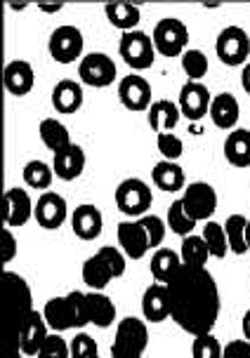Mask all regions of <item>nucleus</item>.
Here are the masks:
<instances>
[{
  "instance_id": "nucleus-24",
  "label": "nucleus",
  "mask_w": 250,
  "mask_h": 358,
  "mask_svg": "<svg viewBox=\"0 0 250 358\" xmlns=\"http://www.w3.org/2000/svg\"><path fill=\"white\" fill-rule=\"evenodd\" d=\"M224 158L234 168H250V130L236 127L224 139Z\"/></svg>"
},
{
  "instance_id": "nucleus-23",
  "label": "nucleus",
  "mask_w": 250,
  "mask_h": 358,
  "mask_svg": "<svg viewBox=\"0 0 250 358\" xmlns=\"http://www.w3.org/2000/svg\"><path fill=\"white\" fill-rule=\"evenodd\" d=\"M48 337H50V325L45 321L43 313L36 311L34 318L24 328L22 337H19V351L24 356H38L41 349L45 347V342H48Z\"/></svg>"
},
{
  "instance_id": "nucleus-36",
  "label": "nucleus",
  "mask_w": 250,
  "mask_h": 358,
  "mask_svg": "<svg viewBox=\"0 0 250 358\" xmlns=\"http://www.w3.org/2000/svg\"><path fill=\"white\" fill-rule=\"evenodd\" d=\"M165 224L170 227L172 234H177V236H182V238H187V236H191V231H194V227H196L198 222H194L187 215V210H184L182 201H175L168 208V217H165Z\"/></svg>"
},
{
  "instance_id": "nucleus-49",
  "label": "nucleus",
  "mask_w": 250,
  "mask_h": 358,
  "mask_svg": "<svg viewBox=\"0 0 250 358\" xmlns=\"http://www.w3.org/2000/svg\"><path fill=\"white\" fill-rule=\"evenodd\" d=\"M24 354H22V351H8V356H5V358H22Z\"/></svg>"
},
{
  "instance_id": "nucleus-12",
  "label": "nucleus",
  "mask_w": 250,
  "mask_h": 358,
  "mask_svg": "<svg viewBox=\"0 0 250 358\" xmlns=\"http://www.w3.org/2000/svg\"><path fill=\"white\" fill-rule=\"evenodd\" d=\"M210 104H213V94L208 92V87L203 83L187 80L179 90L177 106L182 111L184 118L189 120H201L210 113Z\"/></svg>"
},
{
  "instance_id": "nucleus-5",
  "label": "nucleus",
  "mask_w": 250,
  "mask_h": 358,
  "mask_svg": "<svg viewBox=\"0 0 250 358\" xmlns=\"http://www.w3.org/2000/svg\"><path fill=\"white\" fill-rule=\"evenodd\" d=\"M118 52L132 71H146L156 62V45H153V38L146 36L144 31H127L120 36Z\"/></svg>"
},
{
  "instance_id": "nucleus-41",
  "label": "nucleus",
  "mask_w": 250,
  "mask_h": 358,
  "mask_svg": "<svg viewBox=\"0 0 250 358\" xmlns=\"http://www.w3.org/2000/svg\"><path fill=\"white\" fill-rule=\"evenodd\" d=\"M69 351L71 358H97V342L88 335V332H78L71 342H69Z\"/></svg>"
},
{
  "instance_id": "nucleus-46",
  "label": "nucleus",
  "mask_w": 250,
  "mask_h": 358,
  "mask_svg": "<svg viewBox=\"0 0 250 358\" xmlns=\"http://www.w3.org/2000/svg\"><path fill=\"white\" fill-rule=\"evenodd\" d=\"M241 87L246 90V94H250V62L243 66V71H241Z\"/></svg>"
},
{
  "instance_id": "nucleus-18",
  "label": "nucleus",
  "mask_w": 250,
  "mask_h": 358,
  "mask_svg": "<svg viewBox=\"0 0 250 358\" xmlns=\"http://www.w3.org/2000/svg\"><path fill=\"white\" fill-rule=\"evenodd\" d=\"M102 227H104V217H102L99 208L83 203L74 210L71 215V229L81 241H95L102 236Z\"/></svg>"
},
{
  "instance_id": "nucleus-7",
  "label": "nucleus",
  "mask_w": 250,
  "mask_h": 358,
  "mask_svg": "<svg viewBox=\"0 0 250 358\" xmlns=\"http://www.w3.org/2000/svg\"><path fill=\"white\" fill-rule=\"evenodd\" d=\"M151 38L153 45H156V52L163 57H182L189 50V29L177 17L161 19L153 29Z\"/></svg>"
},
{
  "instance_id": "nucleus-30",
  "label": "nucleus",
  "mask_w": 250,
  "mask_h": 358,
  "mask_svg": "<svg viewBox=\"0 0 250 358\" xmlns=\"http://www.w3.org/2000/svg\"><path fill=\"white\" fill-rule=\"evenodd\" d=\"M179 266H182V257H179L175 250H170V248H158V250L151 255L149 271H151V276L156 278V283H168L177 273Z\"/></svg>"
},
{
  "instance_id": "nucleus-33",
  "label": "nucleus",
  "mask_w": 250,
  "mask_h": 358,
  "mask_svg": "<svg viewBox=\"0 0 250 358\" xmlns=\"http://www.w3.org/2000/svg\"><path fill=\"white\" fill-rule=\"evenodd\" d=\"M24 182H27V187L31 189H50L55 182V168L53 165H48L45 161H29L27 165H24Z\"/></svg>"
},
{
  "instance_id": "nucleus-3",
  "label": "nucleus",
  "mask_w": 250,
  "mask_h": 358,
  "mask_svg": "<svg viewBox=\"0 0 250 358\" xmlns=\"http://www.w3.org/2000/svg\"><path fill=\"white\" fill-rule=\"evenodd\" d=\"M43 316L53 332L76 330L90 323L88 313V292L74 290L69 295L53 297L43 309Z\"/></svg>"
},
{
  "instance_id": "nucleus-42",
  "label": "nucleus",
  "mask_w": 250,
  "mask_h": 358,
  "mask_svg": "<svg viewBox=\"0 0 250 358\" xmlns=\"http://www.w3.org/2000/svg\"><path fill=\"white\" fill-rule=\"evenodd\" d=\"M38 358H71V351H69V342L60 337V332H53L45 342V347L41 349Z\"/></svg>"
},
{
  "instance_id": "nucleus-45",
  "label": "nucleus",
  "mask_w": 250,
  "mask_h": 358,
  "mask_svg": "<svg viewBox=\"0 0 250 358\" xmlns=\"http://www.w3.org/2000/svg\"><path fill=\"white\" fill-rule=\"evenodd\" d=\"M222 358H250V342L243 337V340H234L224 347Z\"/></svg>"
},
{
  "instance_id": "nucleus-4",
  "label": "nucleus",
  "mask_w": 250,
  "mask_h": 358,
  "mask_svg": "<svg viewBox=\"0 0 250 358\" xmlns=\"http://www.w3.org/2000/svg\"><path fill=\"white\" fill-rule=\"evenodd\" d=\"M146 344H149L146 321L127 316L116 328V337H113L111 344V358H142Z\"/></svg>"
},
{
  "instance_id": "nucleus-48",
  "label": "nucleus",
  "mask_w": 250,
  "mask_h": 358,
  "mask_svg": "<svg viewBox=\"0 0 250 358\" xmlns=\"http://www.w3.org/2000/svg\"><path fill=\"white\" fill-rule=\"evenodd\" d=\"M41 12H48V15H57V12L64 10V5H38Z\"/></svg>"
},
{
  "instance_id": "nucleus-9",
  "label": "nucleus",
  "mask_w": 250,
  "mask_h": 358,
  "mask_svg": "<svg viewBox=\"0 0 250 358\" xmlns=\"http://www.w3.org/2000/svg\"><path fill=\"white\" fill-rule=\"evenodd\" d=\"M215 52L227 66H246L250 57V38L241 27H227L217 36Z\"/></svg>"
},
{
  "instance_id": "nucleus-26",
  "label": "nucleus",
  "mask_w": 250,
  "mask_h": 358,
  "mask_svg": "<svg viewBox=\"0 0 250 358\" xmlns=\"http://www.w3.org/2000/svg\"><path fill=\"white\" fill-rule=\"evenodd\" d=\"M88 313H90V323L97 325V328H109L116 321V304L113 299L104 295V292H88Z\"/></svg>"
},
{
  "instance_id": "nucleus-43",
  "label": "nucleus",
  "mask_w": 250,
  "mask_h": 358,
  "mask_svg": "<svg viewBox=\"0 0 250 358\" xmlns=\"http://www.w3.org/2000/svg\"><path fill=\"white\" fill-rule=\"evenodd\" d=\"M99 255H102V257H104V262H106V264L109 266H111V271H113V276H116V278H120V276H123V273H125V252L123 250H120V248H113V245H104V248H99V250H97Z\"/></svg>"
},
{
  "instance_id": "nucleus-39",
  "label": "nucleus",
  "mask_w": 250,
  "mask_h": 358,
  "mask_svg": "<svg viewBox=\"0 0 250 358\" xmlns=\"http://www.w3.org/2000/svg\"><path fill=\"white\" fill-rule=\"evenodd\" d=\"M156 146H158V151H161L163 161L177 163V158H182V153H184V142L175 132H161L156 137Z\"/></svg>"
},
{
  "instance_id": "nucleus-13",
  "label": "nucleus",
  "mask_w": 250,
  "mask_h": 358,
  "mask_svg": "<svg viewBox=\"0 0 250 358\" xmlns=\"http://www.w3.org/2000/svg\"><path fill=\"white\" fill-rule=\"evenodd\" d=\"M31 217H36V203L31 201L29 191L10 187L3 196V222L5 227H24Z\"/></svg>"
},
{
  "instance_id": "nucleus-51",
  "label": "nucleus",
  "mask_w": 250,
  "mask_h": 358,
  "mask_svg": "<svg viewBox=\"0 0 250 358\" xmlns=\"http://www.w3.org/2000/svg\"><path fill=\"white\" fill-rule=\"evenodd\" d=\"M97 358H99V356H97Z\"/></svg>"
},
{
  "instance_id": "nucleus-40",
  "label": "nucleus",
  "mask_w": 250,
  "mask_h": 358,
  "mask_svg": "<svg viewBox=\"0 0 250 358\" xmlns=\"http://www.w3.org/2000/svg\"><path fill=\"white\" fill-rule=\"evenodd\" d=\"M139 222H142V227H144V231L146 236H149V243H151V250L153 248H161V243L165 241V231H168V224H165L161 217H156V215H144V217H139Z\"/></svg>"
},
{
  "instance_id": "nucleus-50",
  "label": "nucleus",
  "mask_w": 250,
  "mask_h": 358,
  "mask_svg": "<svg viewBox=\"0 0 250 358\" xmlns=\"http://www.w3.org/2000/svg\"><path fill=\"white\" fill-rule=\"evenodd\" d=\"M246 241H248V248H250V220H248V229H246Z\"/></svg>"
},
{
  "instance_id": "nucleus-47",
  "label": "nucleus",
  "mask_w": 250,
  "mask_h": 358,
  "mask_svg": "<svg viewBox=\"0 0 250 358\" xmlns=\"http://www.w3.org/2000/svg\"><path fill=\"white\" fill-rule=\"evenodd\" d=\"M241 328H243V337L250 342V309L243 313V323H241Z\"/></svg>"
},
{
  "instance_id": "nucleus-31",
  "label": "nucleus",
  "mask_w": 250,
  "mask_h": 358,
  "mask_svg": "<svg viewBox=\"0 0 250 358\" xmlns=\"http://www.w3.org/2000/svg\"><path fill=\"white\" fill-rule=\"evenodd\" d=\"M106 19L111 27H116L118 31H137V24L142 19V12H139L137 5H130V3H109L106 8Z\"/></svg>"
},
{
  "instance_id": "nucleus-17",
  "label": "nucleus",
  "mask_w": 250,
  "mask_h": 358,
  "mask_svg": "<svg viewBox=\"0 0 250 358\" xmlns=\"http://www.w3.org/2000/svg\"><path fill=\"white\" fill-rule=\"evenodd\" d=\"M3 83L10 94H15V97H27L36 83L34 66L24 59L8 62V66H5V71H3Z\"/></svg>"
},
{
  "instance_id": "nucleus-37",
  "label": "nucleus",
  "mask_w": 250,
  "mask_h": 358,
  "mask_svg": "<svg viewBox=\"0 0 250 358\" xmlns=\"http://www.w3.org/2000/svg\"><path fill=\"white\" fill-rule=\"evenodd\" d=\"M182 69L187 73L189 80L201 83L203 76L208 73V57L196 48H189L187 52L182 55Z\"/></svg>"
},
{
  "instance_id": "nucleus-2",
  "label": "nucleus",
  "mask_w": 250,
  "mask_h": 358,
  "mask_svg": "<svg viewBox=\"0 0 250 358\" xmlns=\"http://www.w3.org/2000/svg\"><path fill=\"white\" fill-rule=\"evenodd\" d=\"M3 290H5V313H8V351H19V337H22L27 323L34 318V297L31 287L19 273L3 271Z\"/></svg>"
},
{
  "instance_id": "nucleus-34",
  "label": "nucleus",
  "mask_w": 250,
  "mask_h": 358,
  "mask_svg": "<svg viewBox=\"0 0 250 358\" xmlns=\"http://www.w3.org/2000/svg\"><path fill=\"white\" fill-rule=\"evenodd\" d=\"M179 257H182V264H191V266H206V262L210 257V250L203 241V236H187L182 238V248H179Z\"/></svg>"
},
{
  "instance_id": "nucleus-29",
  "label": "nucleus",
  "mask_w": 250,
  "mask_h": 358,
  "mask_svg": "<svg viewBox=\"0 0 250 358\" xmlns=\"http://www.w3.org/2000/svg\"><path fill=\"white\" fill-rule=\"evenodd\" d=\"M38 134H41L43 144L48 146L50 151L57 153L67 146H71V134H69V127L57 118H43L41 125H38Z\"/></svg>"
},
{
  "instance_id": "nucleus-38",
  "label": "nucleus",
  "mask_w": 250,
  "mask_h": 358,
  "mask_svg": "<svg viewBox=\"0 0 250 358\" xmlns=\"http://www.w3.org/2000/svg\"><path fill=\"white\" fill-rule=\"evenodd\" d=\"M191 354H194V358H222L224 347L217 342V337L213 335V332H206V335L194 337Z\"/></svg>"
},
{
  "instance_id": "nucleus-8",
  "label": "nucleus",
  "mask_w": 250,
  "mask_h": 358,
  "mask_svg": "<svg viewBox=\"0 0 250 358\" xmlns=\"http://www.w3.org/2000/svg\"><path fill=\"white\" fill-rule=\"evenodd\" d=\"M83 48H85V38H83V31L78 27L64 24V27H57L50 34L48 50L57 64H76L78 59H83L85 57Z\"/></svg>"
},
{
  "instance_id": "nucleus-21",
  "label": "nucleus",
  "mask_w": 250,
  "mask_h": 358,
  "mask_svg": "<svg viewBox=\"0 0 250 358\" xmlns=\"http://www.w3.org/2000/svg\"><path fill=\"white\" fill-rule=\"evenodd\" d=\"M53 168H55V175L64 179V182L78 179L83 175V170H85V151H83V146L71 144V146H67V149L57 151L53 158Z\"/></svg>"
},
{
  "instance_id": "nucleus-35",
  "label": "nucleus",
  "mask_w": 250,
  "mask_h": 358,
  "mask_svg": "<svg viewBox=\"0 0 250 358\" xmlns=\"http://www.w3.org/2000/svg\"><path fill=\"white\" fill-rule=\"evenodd\" d=\"M203 241H206V245H208V250H210V257L222 259L224 255H227V250H229L224 224H217L213 220L206 222V227H203Z\"/></svg>"
},
{
  "instance_id": "nucleus-32",
  "label": "nucleus",
  "mask_w": 250,
  "mask_h": 358,
  "mask_svg": "<svg viewBox=\"0 0 250 358\" xmlns=\"http://www.w3.org/2000/svg\"><path fill=\"white\" fill-rule=\"evenodd\" d=\"M246 229H248V220L243 215H229L227 222H224L229 250H232L234 255H246L250 250L248 241H246Z\"/></svg>"
},
{
  "instance_id": "nucleus-20",
  "label": "nucleus",
  "mask_w": 250,
  "mask_h": 358,
  "mask_svg": "<svg viewBox=\"0 0 250 358\" xmlns=\"http://www.w3.org/2000/svg\"><path fill=\"white\" fill-rule=\"evenodd\" d=\"M142 313L146 323H163L170 316V297L165 283H153L142 295Z\"/></svg>"
},
{
  "instance_id": "nucleus-19",
  "label": "nucleus",
  "mask_w": 250,
  "mask_h": 358,
  "mask_svg": "<svg viewBox=\"0 0 250 358\" xmlns=\"http://www.w3.org/2000/svg\"><path fill=\"white\" fill-rule=\"evenodd\" d=\"M208 116L215 123V127H220V130H227V132L236 130V123H239V118H241L239 99H236L232 92L215 94Z\"/></svg>"
},
{
  "instance_id": "nucleus-27",
  "label": "nucleus",
  "mask_w": 250,
  "mask_h": 358,
  "mask_svg": "<svg viewBox=\"0 0 250 358\" xmlns=\"http://www.w3.org/2000/svg\"><path fill=\"white\" fill-rule=\"evenodd\" d=\"M151 179L158 189L165 191V194H175V191H182L184 189V170L179 168L177 163L172 161H161L153 165L151 170Z\"/></svg>"
},
{
  "instance_id": "nucleus-15",
  "label": "nucleus",
  "mask_w": 250,
  "mask_h": 358,
  "mask_svg": "<svg viewBox=\"0 0 250 358\" xmlns=\"http://www.w3.org/2000/svg\"><path fill=\"white\" fill-rule=\"evenodd\" d=\"M69 215V206L64 201V196L55 194V191H45V194L36 201V217L38 227L48 229V231H55L60 229L64 220Z\"/></svg>"
},
{
  "instance_id": "nucleus-6",
  "label": "nucleus",
  "mask_w": 250,
  "mask_h": 358,
  "mask_svg": "<svg viewBox=\"0 0 250 358\" xmlns=\"http://www.w3.org/2000/svg\"><path fill=\"white\" fill-rule=\"evenodd\" d=\"M116 206L123 215L127 217H144L149 213L151 203H153V196H151V189L144 179L139 177H127L116 187Z\"/></svg>"
},
{
  "instance_id": "nucleus-25",
  "label": "nucleus",
  "mask_w": 250,
  "mask_h": 358,
  "mask_svg": "<svg viewBox=\"0 0 250 358\" xmlns=\"http://www.w3.org/2000/svg\"><path fill=\"white\" fill-rule=\"evenodd\" d=\"M179 118H182V111H179V106L175 104V101H170V99L153 101L151 108L146 111V120H149V125L158 134L175 130L177 123H179Z\"/></svg>"
},
{
  "instance_id": "nucleus-1",
  "label": "nucleus",
  "mask_w": 250,
  "mask_h": 358,
  "mask_svg": "<svg viewBox=\"0 0 250 358\" xmlns=\"http://www.w3.org/2000/svg\"><path fill=\"white\" fill-rule=\"evenodd\" d=\"M170 318L189 335L213 332L220 316V290L206 266L182 264L168 283Z\"/></svg>"
},
{
  "instance_id": "nucleus-22",
  "label": "nucleus",
  "mask_w": 250,
  "mask_h": 358,
  "mask_svg": "<svg viewBox=\"0 0 250 358\" xmlns=\"http://www.w3.org/2000/svg\"><path fill=\"white\" fill-rule=\"evenodd\" d=\"M83 99H85V94H83V83L78 80L64 78L53 87V106L57 113L71 116V113L81 111Z\"/></svg>"
},
{
  "instance_id": "nucleus-11",
  "label": "nucleus",
  "mask_w": 250,
  "mask_h": 358,
  "mask_svg": "<svg viewBox=\"0 0 250 358\" xmlns=\"http://www.w3.org/2000/svg\"><path fill=\"white\" fill-rule=\"evenodd\" d=\"M78 76L88 87H109L116 80V64L104 52H90L78 64Z\"/></svg>"
},
{
  "instance_id": "nucleus-44",
  "label": "nucleus",
  "mask_w": 250,
  "mask_h": 358,
  "mask_svg": "<svg viewBox=\"0 0 250 358\" xmlns=\"http://www.w3.org/2000/svg\"><path fill=\"white\" fill-rule=\"evenodd\" d=\"M19 252V245H17V238L12 234L10 227H3V234H0V264H10L12 259L17 257Z\"/></svg>"
},
{
  "instance_id": "nucleus-10",
  "label": "nucleus",
  "mask_w": 250,
  "mask_h": 358,
  "mask_svg": "<svg viewBox=\"0 0 250 358\" xmlns=\"http://www.w3.org/2000/svg\"><path fill=\"white\" fill-rule=\"evenodd\" d=\"M179 201L194 222H210L217 210V194L208 182H191Z\"/></svg>"
},
{
  "instance_id": "nucleus-14",
  "label": "nucleus",
  "mask_w": 250,
  "mask_h": 358,
  "mask_svg": "<svg viewBox=\"0 0 250 358\" xmlns=\"http://www.w3.org/2000/svg\"><path fill=\"white\" fill-rule=\"evenodd\" d=\"M118 99L127 111H149L151 108V85L144 76H125L118 83Z\"/></svg>"
},
{
  "instance_id": "nucleus-16",
  "label": "nucleus",
  "mask_w": 250,
  "mask_h": 358,
  "mask_svg": "<svg viewBox=\"0 0 250 358\" xmlns=\"http://www.w3.org/2000/svg\"><path fill=\"white\" fill-rule=\"evenodd\" d=\"M118 245L120 250L125 252L127 259H142L146 252L151 250V243H149V236H146L142 222L139 220H132V222H120L118 229Z\"/></svg>"
},
{
  "instance_id": "nucleus-28",
  "label": "nucleus",
  "mask_w": 250,
  "mask_h": 358,
  "mask_svg": "<svg viewBox=\"0 0 250 358\" xmlns=\"http://www.w3.org/2000/svg\"><path fill=\"white\" fill-rule=\"evenodd\" d=\"M113 278L116 276H113L111 266L106 264L99 252H95L92 257H88L85 264H83V280H85V285L90 287V290L102 292Z\"/></svg>"
}]
</instances>
